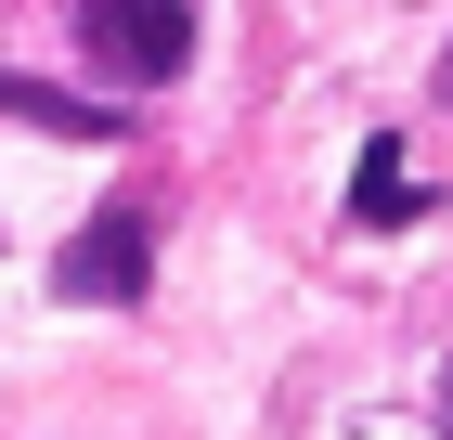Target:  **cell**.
Segmentation results:
<instances>
[{
  "label": "cell",
  "instance_id": "5b68a950",
  "mask_svg": "<svg viewBox=\"0 0 453 440\" xmlns=\"http://www.w3.org/2000/svg\"><path fill=\"white\" fill-rule=\"evenodd\" d=\"M441 428H453V363H441Z\"/></svg>",
  "mask_w": 453,
  "mask_h": 440
},
{
  "label": "cell",
  "instance_id": "7a4b0ae2",
  "mask_svg": "<svg viewBox=\"0 0 453 440\" xmlns=\"http://www.w3.org/2000/svg\"><path fill=\"white\" fill-rule=\"evenodd\" d=\"M142 272H156V220H142V207H104V220L52 259V285H65V298H142Z\"/></svg>",
  "mask_w": 453,
  "mask_h": 440
},
{
  "label": "cell",
  "instance_id": "3957f363",
  "mask_svg": "<svg viewBox=\"0 0 453 440\" xmlns=\"http://www.w3.org/2000/svg\"><path fill=\"white\" fill-rule=\"evenodd\" d=\"M415 169H402V143H363V169H349V220L363 234H388V220H415Z\"/></svg>",
  "mask_w": 453,
  "mask_h": 440
},
{
  "label": "cell",
  "instance_id": "277c9868",
  "mask_svg": "<svg viewBox=\"0 0 453 440\" xmlns=\"http://www.w3.org/2000/svg\"><path fill=\"white\" fill-rule=\"evenodd\" d=\"M0 117L65 130V143H117V130H130V117H104V104H78V91H39V78H0Z\"/></svg>",
  "mask_w": 453,
  "mask_h": 440
},
{
  "label": "cell",
  "instance_id": "6da1fadb",
  "mask_svg": "<svg viewBox=\"0 0 453 440\" xmlns=\"http://www.w3.org/2000/svg\"><path fill=\"white\" fill-rule=\"evenodd\" d=\"M78 52L117 91H169L195 66V0H78Z\"/></svg>",
  "mask_w": 453,
  "mask_h": 440
},
{
  "label": "cell",
  "instance_id": "8992f818",
  "mask_svg": "<svg viewBox=\"0 0 453 440\" xmlns=\"http://www.w3.org/2000/svg\"><path fill=\"white\" fill-rule=\"evenodd\" d=\"M441 78H453V52H441Z\"/></svg>",
  "mask_w": 453,
  "mask_h": 440
}]
</instances>
